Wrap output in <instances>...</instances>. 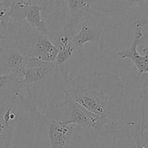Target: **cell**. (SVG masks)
<instances>
[{
  "mask_svg": "<svg viewBox=\"0 0 148 148\" xmlns=\"http://www.w3.org/2000/svg\"><path fill=\"white\" fill-rule=\"evenodd\" d=\"M41 11V7L36 0L15 1L10 17L20 24L21 21L25 20L30 28L49 36V29L42 17Z\"/></svg>",
  "mask_w": 148,
  "mask_h": 148,
  "instance_id": "3",
  "label": "cell"
},
{
  "mask_svg": "<svg viewBox=\"0 0 148 148\" xmlns=\"http://www.w3.org/2000/svg\"><path fill=\"white\" fill-rule=\"evenodd\" d=\"M11 89L14 90L22 89L21 84L18 79L14 75L0 74V93L7 92Z\"/></svg>",
  "mask_w": 148,
  "mask_h": 148,
  "instance_id": "14",
  "label": "cell"
},
{
  "mask_svg": "<svg viewBox=\"0 0 148 148\" xmlns=\"http://www.w3.org/2000/svg\"><path fill=\"white\" fill-rule=\"evenodd\" d=\"M135 122L131 120L113 134L112 148H136L133 134V126Z\"/></svg>",
  "mask_w": 148,
  "mask_h": 148,
  "instance_id": "13",
  "label": "cell"
},
{
  "mask_svg": "<svg viewBox=\"0 0 148 148\" xmlns=\"http://www.w3.org/2000/svg\"><path fill=\"white\" fill-rule=\"evenodd\" d=\"M56 68V64L53 62L28 57L23 73L22 89L44 82L53 75Z\"/></svg>",
  "mask_w": 148,
  "mask_h": 148,
  "instance_id": "6",
  "label": "cell"
},
{
  "mask_svg": "<svg viewBox=\"0 0 148 148\" xmlns=\"http://www.w3.org/2000/svg\"><path fill=\"white\" fill-rule=\"evenodd\" d=\"M51 148H65L75 127L68 125L64 118L46 119Z\"/></svg>",
  "mask_w": 148,
  "mask_h": 148,
  "instance_id": "9",
  "label": "cell"
},
{
  "mask_svg": "<svg viewBox=\"0 0 148 148\" xmlns=\"http://www.w3.org/2000/svg\"><path fill=\"white\" fill-rule=\"evenodd\" d=\"M30 43L23 50L28 57L37 58L45 62L55 63L58 49L49 39V36L34 29H29Z\"/></svg>",
  "mask_w": 148,
  "mask_h": 148,
  "instance_id": "5",
  "label": "cell"
},
{
  "mask_svg": "<svg viewBox=\"0 0 148 148\" xmlns=\"http://www.w3.org/2000/svg\"><path fill=\"white\" fill-rule=\"evenodd\" d=\"M139 80V97L140 99V123L142 130H148V74L137 77Z\"/></svg>",
  "mask_w": 148,
  "mask_h": 148,
  "instance_id": "11",
  "label": "cell"
},
{
  "mask_svg": "<svg viewBox=\"0 0 148 148\" xmlns=\"http://www.w3.org/2000/svg\"><path fill=\"white\" fill-rule=\"evenodd\" d=\"M69 11V20L63 31L72 36L77 27L90 19L92 0H65Z\"/></svg>",
  "mask_w": 148,
  "mask_h": 148,
  "instance_id": "8",
  "label": "cell"
},
{
  "mask_svg": "<svg viewBox=\"0 0 148 148\" xmlns=\"http://www.w3.org/2000/svg\"><path fill=\"white\" fill-rule=\"evenodd\" d=\"M119 7L124 11L141 8L148 3V0H117Z\"/></svg>",
  "mask_w": 148,
  "mask_h": 148,
  "instance_id": "17",
  "label": "cell"
},
{
  "mask_svg": "<svg viewBox=\"0 0 148 148\" xmlns=\"http://www.w3.org/2000/svg\"><path fill=\"white\" fill-rule=\"evenodd\" d=\"M28 56L18 46L0 50V74L14 75L21 84Z\"/></svg>",
  "mask_w": 148,
  "mask_h": 148,
  "instance_id": "4",
  "label": "cell"
},
{
  "mask_svg": "<svg viewBox=\"0 0 148 148\" xmlns=\"http://www.w3.org/2000/svg\"><path fill=\"white\" fill-rule=\"evenodd\" d=\"M71 38L72 36L69 35L64 34L58 38L56 40V44H54L58 49L55 61L56 67L67 62L76 53V52L78 51L77 49L72 44Z\"/></svg>",
  "mask_w": 148,
  "mask_h": 148,
  "instance_id": "12",
  "label": "cell"
},
{
  "mask_svg": "<svg viewBox=\"0 0 148 148\" xmlns=\"http://www.w3.org/2000/svg\"><path fill=\"white\" fill-rule=\"evenodd\" d=\"M134 22L138 23L140 26L143 27L145 25H148V13L145 16L143 17L142 18L138 19V20H135Z\"/></svg>",
  "mask_w": 148,
  "mask_h": 148,
  "instance_id": "18",
  "label": "cell"
},
{
  "mask_svg": "<svg viewBox=\"0 0 148 148\" xmlns=\"http://www.w3.org/2000/svg\"><path fill=\"white\" fill-rule=\"evenodd\" d=\"M59 108H66L69 110V116L64 118L68 125L75 130H94L98 132H108V127L105 121L98 116L92 114L72 99L66 98L58 104Z\"/></svg>",
  "mask_w": 148,
  "mask_h": 148,
  "instance_id": "2",
  "label": "cell"
},
{
  "mask_svg": "<svg viewBox=\"0 0 148 148\" xmlns=\"http://www.w3.org/2000/svg\"><path fill=\"white\" fill-rule=\"evenodd\" d=\"M145 32L143 27L134 22V33L132 42L128 49H119L117 56L121 59H130L134 64L137 69V77L143 74H148V55H141L137 51L139 45L143 43Z\"/></svg>",
  "mask_w": 148,
  "mask_h": 148,
  "instance_id": "7",
  "label": "cell"
},
{
  "mask_svg": "<svg viewBox=\"0 0 148 148\" xmlns=\"http://www.w3.org/2000/svg\"><path fill=\"white\" fill-rule=\"evenodd\" d=\"M136 148H148V130H142L140 125L134 124L133 126Z\"/></svg>",
  "mask_w": 148,
  "mask_h": 148,
  "instance_id": "16",
  "label": "cell"
},
{
  "mask_svg": "<svg viewBox=\"0 0 148 148\" xmlns=\"http://www.w3.org/2000/svg\"><path fill=\"white\" fill-rule=\"evenodd\" d=\"M14 3L11 0H0V25L3 29L10 20Z\"/></svg>",
  "mask_w": 148,
  "mask_h": 148,
  "instance_id": "15",
  "label": "cell"
},
{
  "mask_svg": "<svg viewBox=\"0 0 148 148\" xmlns=\"http://www.w3.org/2000/svg\"><path fill=\"white\" fill-rule=\"evenodd\" d=\"M5 39H7V37L4 36V33H3V32H0V50H1V40H5Z\"/></svg>",
  "mask_w": 148,
  "mask_h": 148,
  "instance_id": "19",
  "label": "cell"
},
{
  "mask_svg": "<svg viewBox=\"0 0 148 148\" xmlns=\"http://www.w3.org/2000/svg\"><path fill=\"white\" fill-rule=\"evenodd\" d=\"M64 93V97L101 117L111 136L131 121L125 85L118 75L100 71L83 72L68 82Z\"/></svg>",
  "mask_w": 148,
  "mask_h": 148,
  "instance_id": "1",
  "label": "cell"
},
{
  "mask_svg": "<svg viewBox=\"0 0 148 148\" xmlns=\"http://www.w3.org/2000/svg\"><path fill=\"white\" fill-rule=\"evenodd\" d=\"M11 1H14V2H15V1H14V0H11Z\"/></svg>",
  "mask_w": 148,
  "mask_h": 148,
  "instance_id": "20",
  "label": "cell"
},
{
  "mask_svg": "<svg viewBox=\"0 0 148 148\" xmlns=\"http://www.w3.org/2000/svg\"><path fill=\"white\" fill-rule=\"evenodd\" d=\"M90 20H87L81 25L79 31L71 38L72 44L78 51L82 49L88 43H98L102 36V30L91 25Z\"/></svg>",
  "mask_w": 148,
  "mask_h": 148,
  "instance_id": "10",
  "label": "cell"
}]
</instances>
